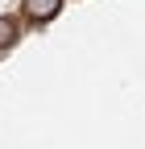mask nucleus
I'll use <instances>...</instances> for the list:
<instances>
[{"mask_svg":"<svg viewBox=\"0 0 145 149\" xmlns=\"http://www.w3.org/2000/svg\"><path fill=\"white\" fill-rule=\"evenodd\" d=\"M58 8H62V0H21V17L25 21H54L58 17Z\"/></svg>","mask_w":145,"mask_h":149,"instance_id":"obj_1","label":"nucleus"},{"mask_svg":"<svg viewBox=\"0 0 145 149\" xmlns=\"http://www.w3.org/2000/svg\"><path fill=\"white\" fill-rule=\"evenodd\" d=\"M17 33H21L17 17H0V50H8V46L17 42Z\"/></svg>","mask_w":145,"mask_h":149,"instance_id":"obj_2","label":"nucleus"}]
</instances>
